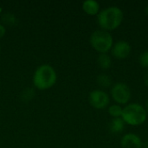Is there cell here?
<instances>
[{"mask_svg": "<svg viewBox=\"0 0 148 148\" xmlns=\"http://www.w3.org/2000/svg\"><path fill=\"white\" fill-rule=\"evenodd\" d=\"M124 19L123 10L115 5L106 7L97 15V23L101 29L108 32L118 29Z\"/></svg>", "mask_w": 148, "mask_h": 148, "instance_id": "1", "label": "cell"}, {"mask_svg": "<svg viewBox=\"0 0 148 148\" xmlns=\"http://www.w3.org/2000/svg\"><path fill=\"white\" fill-rule=\"evenodd\" d=\"M57 80V74L56 69L49 65V64H42L39 66L32 78V82L34 86L39 90H46L52 88Z\"/></svg>", "mask_w": 148, "mask_h": 148, "instance_id": "2", "label": "cell"}, {"mask_svg": "<svg viewBox=\"0 0 148 148\" xmlns=\"http://www.w3.org/2000/svg\"><path fill=\"white\" fill-rule=\"evenodd\" d=\"M147 116L144 106L138 102H132L123 107L121 119L125 124L131 127H139L146 122Z\"/></svg>", "mask_w": 148, "mask_h": 148, "instance_id": "3", "label": "cell"}, {"mask_svg": "<svg viewBox=\"0 0 148 148\" xmlns=\"http://www.w3.org/2000/svg\"><path fill=\"white\" fill-rule=\"evenodd\" d=\"M92 48L99 54L108 53L114 45V37L112 34L104 29L95 30L89 38Z\"/></svg>", "mask_w": 148, "mask_h": 148, "instance_id": "4", "label": "cell"}, {"mask_svg": "<svg viewBox=\"0 0 148 148\" xmlns=\"http://www.w3.org/2000/svg\"><path fill=\"white\" fill-rule=\"evenodd\" d=\"M110 98L121 106H126L129 103L132 97V91L130 87L125 82L114 83L110 88Z\"/></svg>", "mask_w": 148, "mask_h": 148, "instance_id": "5", "label": "cell"}, {"mask_svg": "<svg viewBox=\"0 0 148 148\" xmlns=\"http://www.w3.org/2000/svg\"><path fill=\"white\" fill-rule=\"evenodd\" d=\"M88 101L95 109H104L110 104V95L104 90L95 89L89 93Z\"/></svg>", "mask_w": 148, "mask_h": 148, "instance_id": "6", "label": "cell"}, {"mask_svg": "<svg viewBox=\"0 0 148 148\" xmlns=\"http://www.w3.org/2000/svg\"><path fill=\"white\" fill-rule=\"evenodd\" d=\"M111 56L118 60H123L127 58L132 51V47L130 43L125 40H119L114 42L111 49Z\"/></svg>", "mask_w": 148, "mask_h": 148, "instance_id": "7", "label": "cell"}, {"mask_svg": "<svg viewBox=\"0 0 148 148\" xmlns=\"http://www.w3.org/2000/svg\"><path fill=\"white\" fill-rule=\"evenodd\" d=\"M121 148H142L143 142L141 138L135 134H126L121 140Z\"/></svg>", "mask_w": 148, "mask_h": 148, "instance_id": "8", "label": "cell"}, {"mask_svg": "<svg viewBox=\"0 0 148 148\" xmlns=\"http://www.w3.org/2000/svg\"><path fill=\"white\" fill-rule=\"evenodd\" d=\"M82 10L88 16H97L101 11V5L95 0H86L82 3Z\"/></svg>", "mask_w": 148, "mask_h": 148, "instance_id": "9", "label": "cell"}, {"mask_svg": "<svg viewBox=\"0 0 148 148\" xmlns=\"http://www.w3.org/2000/svg\"><path fill=\"white\" fill-rule=\"evenodd\" d=\"M125 122L121 118H112L109 123V130L115 134L123 132L125 128Z\"/></svg>", "mask_w": 148, "mask_h": 148, "instance_id": "10", "label": "cell"}, {"mask_svg": "<svg viewBox=\"0 0 148 148\" xmlns=\"http://www.w3.org/2000/svg\"><path fill=\"white\" fill-rule=\"evenodd\" d=\"M97 64L101 69H108L112 65V57L108 55V53L99 54L97 57Z\"/></svg>", "mask_w": 148, "mask_h": 148, "instance_id": "11", "label": "cell"}, {"mask_svg": "<svg viewBox=\"0 0 148 148\" xmlns=\"http://www.w3.org/2000/svg\"><path fill=\"white\" fill-rule=\"evenodd\" d=\"M97 83L100 87L103 88H108L112 87L113 83H112V78L110 77V75H107V74H101L97 76Z\"/></svg>", "mask_w": 148, "mask_h": 148, "instance_id": "12", "label": "cell"}, {"mask_svg": "<svg viewBox=\"0 0 148 148\" xmlns=\"http://www.w3.org/2000/svg\"><path fill=\"white\" fill-rule=\"evenodd\" d=\"M123 107L119 104H112L108 108V112L112 118H121Z\"/></svg>", "mask_w": 148, "mask_h": 148, "instance_id": "13", "label": "cell"}, {"mask_svg": "<svg viewBox=\"0 0 148 148\" xmlns=\"http://www.w3.org/2000/svg\"><path fill=\"white\" fill-rule=\"evenodd\" d=\"M2 20H3V23L4 24H7V25H10V26H12V25H16L17 20L16 18V16L10 13V12H6L4 13L3 16H2Z\"/></svg>", "mask_w": 148, "mask_h": 148, "instance_id": "14", "label": "cell"}, {"mask_svg": "<svg viewBox=\"0 0 148 148\" xmlns=\"http://www.w3.org/2000/svg\"><path fill=\"white\" fill-rule=\"evenodd\" d=\"M139 62L140 66H142L145 69H147L148 70V50L144 51L140 55L139 57Z\"/></svg>", "mask_w": 148, "mask_h": 148, "instance_id": "15", "label": "cell"}, {"mask_svg": "<svg viewBox=\"0 0 148 148\" xmlns=\"http://www.w3.org/2000/svg\"><path fill=\"white\" fill-rule=\"evenodd\" d=\"M33 95H34V91H33V89H32V88H27V89H25V90L23 92V94H22V98H23V99H25V101H29V100L32 99Z\"/></svg>", "mask_w": 148, "mask_h": 148, "instance_id": "16", "label": "cell"}, {"mask_svg": "<svg viewBox=\"0 0 148 148\" xmlns=\"http://www.w3.org/2000/svg\"><path fill=\"white\" fill-rule=\"evenodd\" d=\"M6 33V28L3 24H1L0 23V38L3 37L4 35Z\"/></svg>", "mask_w": 148, "mask_h": 148, "instance_id": "17", "label": "cell"}, {"mask_svg": "<svg viewBox=\"0 0 148 148\" xmlns=\"http://www.w3.org/2000/svg\"><path fill=\"white\" fill-rule=\"evenodd\" d=\"M144 84L148 88V70H147V72L144 75Z\"/></svg>", "mask_w": 148, "mask_h": 148, "instance_id": "18", "label": "cell"}, {"mask_svg": "<svg viewBox=\"0 0 148 148\" xmlns=\"http://www.w3.org/2000/svg\"><path fill=\"white\" fill-rule=\"evenodd\" d=\"M142 148H148V140H146L145 142H143V147Z\"/></svg>", "mask_w": 148, "mask_h": 148, "instance_id": "19", "label": "cell"}, {"mask_svg": "<svg viewBox=\"0 0 148 148\" xmlns=\"http://www.w3.org/2000/svg\"><path fill=\"white\" fill-rule=\"evenodd\" d=\"M145 108H146V111H147V114H148V99H147V101H146Z\"/></svg>", "mask_w": 148, "mask_h": 148, "instance_id": "20", "label": "cell"}, {"mask_svg": "<svg viewBox=\"0 0 148 148\" xmlns=\"http://www.w3.org/2000/svg\"><path fill=\"white\" fill-rule=\"evenodd\" d=\"M146 10V13L148 15V4L146 6V10Z\"/></svg>", "mask_w": 148, "mask_h": 148, "instance_id": "21", "label": "cell"}, {"mask_svg": "<svg viewBox=\"0 0 148 148\" xmlns=\"http://www.w3.org/2000/svg\"><path fill=\"white\" fill-rule=\"evenodd\" d=\"M0 52H1V45H0Z\"/></svg>", "mask_w": 148, "mask_h": 148, "instance_id": "22", "label": "cell"}]
</instances>
